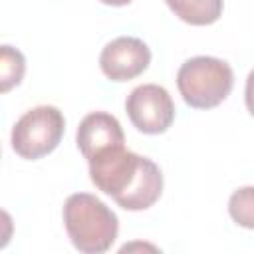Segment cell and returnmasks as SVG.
<instances>
[{
  "label": "cell",
  "mask_w": 254,
  "mask_h": 254,
  "mask_svg": "<svg viewBox=\"0 0 254 254\" xmlns=\"http://www.w3.org/2000/svg\"><path fill=\"white\" fill-rule=\"evenodd\" d=\"M65 129L64 113L54 105H38L26 111L12 127L10 143L18 157L36 161L50 155L62 141Z\"/></svg>",
  "instance_id": "4"
},
{
  "label": "cell",
  "mask_w": 254,
  "mask_h": 254,
  "mask_svg": "<svg viewBox=\"0 0 254 254\" xmlns=\"http://www.w3.org/2000/svg\"><path fill=\"white\" fill-rule=\"evenodd\" d=\"M171 12L190 26L214 24L222 14V0H165Z\"/></svg>",
  "instance_id": "8"
},
{
  "label": "cell",
  "mask_w": 254,
  "mask_h": 254,
  "mask_svg": "<svg viewBox=\"0 0 254 254\" xmlns=\"http://www.w3.org/2000/svg\"><path fill=\"white\" fill-rule=\"evenodd\" d=\"M64 224L71 244L83 254L107 252L119 232L115 212L89 192L69 194L64 202Z\"/></svg>",
  "instance_id": "2"
},
{
  "label": "cell",
  "mask_w": 254,
  "mask_h": 254,
  "mask_svg": "<svg viewBox=\"0 0 254 254\" xmlns=\"http://www.w3.org/2000/svg\"><path fill=\"white\" fill-rule=\"evenodd\" d=\"M26 71V60L20 50L4 44L0 48V91L6 93L18 85Z\"/></svg>",
  "instance_id": "9"
},
{
  "label": "cell",
  "mask_w": 254,
  "mask_h": 254,
  "mask_svg": "<svg viewBox=\"0 0 254 254\" xmlns=\"http://www.w3.org/2000/svg\"><path fill=\"white\" fill-rule=\"evenodd\" d=\"M125 111L133 127L147 135L165 133L175 119V103L169 91L157 83L135 87L125 99Z\"/></svg>",
  "instance_id": "5"
},
{
  "label": "cell",
  "mask_w": 254,
  "mask_h": 254,
  "mask_svg": "<svg viewBox=\"0 0 254 254\" xmlns=\"http://www.w3.org/2000/svg\"><path fill=\"white\" fill-rule=\"evenodd\" d=\"M177 87L185 103L192 109H212L230 95L234 71L224 60L196 56L179 67Z\"/></svg>",
  "instance_id": "3"
},
{
  "label": "cell",
  "mask_w": 254,
  "mask_h": 254,
  "mask_svg": "<svg viewBox=\"0 0 254 254\" xmlns=\"http://www.w3.org/2000/svg\"><path fill=\"white\" fill-rule=\"evenodd\" d=\"M99 2H103L107 6H127L131 0H99Z\"/></svg>",
  "instance_id": "12"
},
{
  "label": "cell",
  "mask_w": 254,
  "mask_h": 254,
  "mask_svg": "<svg viewBox=\"0 0 254 254\" xmlns=\"http://www.w3.org/2000/svg\"><path fill=\"white\" fill-rule=\"evenodd\" d=\"M230 218L248 230H254V187H240L228 198Z\"/></svg>",
  "instance_id": "10"
},
{
  "label": "cell",
  "mask_w": 254,
  "mask_h": 254,
  "mask_svg": "<svg viewBox=\"0 0 254 254\" xmlns=\"http://www.w3.org/2000/svg\"><path fill=\"white\" fill-rule=\"evenodd\" d=\"M75 141H77V149L81 151V155L91 161L93 157L117 149V147H125V135L121 129V123L105 111H93L87 113L75 133Z\"/></svg>",
  "instance_id": "7"
},
{
  "label": "cell",
  "mask_w": 254,
  "mask_h": 254,
  "mask_svg": "<svg viewBox=\"0 0 254 254\" xmlns=\"http://www.w3.org/2000/svg\"><path fill=\"white\" fill-rule=\"evenodd\" d=\"M87 163L91 183L125 210H145L163 192L161 169L125 147L105 151Z\"/></svg>",
  "instance_id": "1"
},
{
  "label": "cell",
  "mask_w": 254,
  "mask_h": 254,
  "mask_svg": "<svg viewBox=\"0 0 254 254\" xmlns=\"http://www.w3.org/2000/svg\"><path fill=\"white\" fill-rule=\"evenodd\" d=\"M244 101H246V107L250 111V115L254 117V69L248 73L246 77V91H244Z\"/></svg>",
  "instance_id": "11"
},
{
  "label": "cell",
  "mask_w": 254,
  "mask_h": 254,
  "mask_svg": "<svg viewBox=\"0 0 254 254\" xmlns=\"http://www.w3.org/2000/svg\"><path fill=\"white\" fill-rule=\"evenodd\" d=\"M151 64L149 46L133 36H119L111 40L99 56V67L111 81H129L141 75Z\"/></svg>",
  "instance_id": "6"
}]
</instances>
